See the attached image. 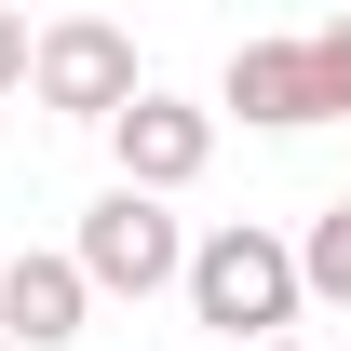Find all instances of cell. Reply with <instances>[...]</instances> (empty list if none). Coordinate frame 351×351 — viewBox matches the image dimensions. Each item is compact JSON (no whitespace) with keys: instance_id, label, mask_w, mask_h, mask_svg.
<instances>
[{"instance_id":"6da1fadb","label":"cell","mask_w":351,"mask_h":351,"mask_svg":"<svg viewBox=\"0 0 351 351\" xmlns=\"http://www.w3.org/2000/svg\"><path fill=\"white\" fill-rule=\"evenodd\" d=\"M298 311H311V284H298V243L284 230L230 217V230L189 243V324H217V351L230 338H298Z\"/></svg>"},{"instance_id":"7a4b0ae2","label":"cell","mask_w":351,"mask_h":351,"mask_svg":"<svg viewBox=\"0 0 351 351\" xmlns=\"http://www.w3.org/2000/svg\"><path fill=\"white\" fill-rule=\"evenodd\" d=\"M27 95L108 135V108H135V95H149L135 27H108V14H54V27H41V54H27Z\"/></svg>"},{"instance_id":"3957f363","label":"cell","mask_w":351,"mask_h":351,"mask_svg":"<svg viewBox=\"0 0 351 351\" xmlns=\"http://www.w3.org/2000/svg\"><path fill=\"white\" fill-rule=\"evenodd\" d=\"M68 257L95 270V298H162V284H189V230L162 217V189H108Z\"/></svg>"},{"instance_id":"277c9868","label":"cell","mask_w":351,"mask_h":351,"mask_svg":"<svg viewBox=\"0 0 351 351\" xmlns=\"http://www.w3.org/2000/svg\"><path fill=\"white\" fill-rule=\"evenodd\" d=\"M108 162H122V189H189V176L217 162V108H203V95H135V108H108Z\"/></svg>"},{"instance_id":"5b68a950","label":"cell","mask_w":351,"mask_h":351,"mask_svg":"<svg viewBox=\"0 0 351 351\" xmlns=\"http://www.w3.org/2000/svg\"><path fill=\"white\" fill-rule=\"evenodd\" d=\"M82 324H95V270L82 257H41V243L0 257V338L14 351H68Z\"/></svg>"},{"instance_id":"8992f818","label":"cell","mask_w":351,"mask_h":351,"mask_svg":"<svg viewBox=\"0 0 351 351\" xmlns=\"http://www.w3.org/2000/svg\"><path fill=\"white\" fill-rule=\"evenodd\" d=\"M217 108H243L257 135L338 122V108H324V68H311V41H243V54H230V82H217Z\"/></svg>"},{"instance_id":"52a82bcc","label":"cell","mask_w":351,"mask_h":351,"mask_svg":"<svg viewBox=\"0 0 351 351\" xmlns=\"http://www.w3.org/2000/svg\"><path fill=\"white\" fill-rule=\"evenodd\" d=\"M298 284H311V298H338V311H351V203H324V217L298 230Z\"/></svg>"},{"instance_id":"ba28073f","label":"cell","mask_w":351,"mask_h":351,"mask_svg":"<svg viewBox=\"0 0 351 351\" xmlns=\"http://www.w3.org/2000/svg\"><path fill=\"white\" fill-rule=\"evenodd\" d=\"M311 68H324V108H351V14H338V27H311Z\"/></svg>"},{"instance_id":"9c48e42d","label":"cell","mask_w":351,"mask_h":351,"mask_svg":"<svg viewBox=\"0 0 351 351\" xmlns=\"http://www.w3.org/2000/svg\"><path fill=\"white\" fill-rule=\"evenodd\" d=\"M27 54H41V27H27V14L0 0V95H27Z\"/></svg>"},{"instance_id":"30bf717a","label":"cell","mask_w":351,"mask_h":351,"mask_svg":"<svg viewBox=\"0 0 351 351\" xmlns=\"http://www.w3.org/2000/svg\"><path fill=\"white\" fill-rule=\"evenodd\" d=\"M230 351H311V338H230Z\"/></svg>"},{"instance_id":"8fae6325","label":"cell","mask_w":351,"mask_h":351,"mask_svg":"<svg viewBox=\"0 0 351 351\" xmlns=\"http://www.w3.org/2000/svg\"><path fill=\"white\" fill-rule=\"evenodd\" d=\"M0 351H14V338H0Z\"/></svg>"}]
</instances>
